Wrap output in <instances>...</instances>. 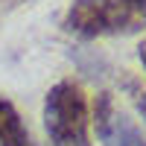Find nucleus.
Segmentation results:
<instances>
[{
    "mask_svg": "<svg viewBox=\"0 0 146 146\" xmlns=\"http://www.w3.org/2000/svg\"><path fill=\"white\" fill-rule=\"evenodd\" d=\"M64 27L85 38L137 32L146 27V0H76Z\"/></svg>",
    "mask_w": 146,
    "mask_h": 146,
    "instance_id": "f257e3e1",
    "label": "nucleus"
},
{
    "mask_svg": "<svg viewBox=\"0 0 146 146\" xmlns=\"http://www.w3.org/2000/svg\"><path fill=\"white\" fill-rule=\"evenodd\" d=\"M44 129L53 146H91L88 100L79 85L58 82L44 100Z\"/></svg>",
    "mask_w": 146,
    "mask_h": 146,
    "instance_id": "f03ea898",
    "label": "nucleus"
},
{
    "mask_svg": "<svg viewBox=\"0 0 146 146\" xmlns=\"http://www.w3.org/2000/svg\"><path fill=\"white\" fill-rule=\"evenodd\" d=\"M0 146H35L15 105L0 100Z\"/></svg>",
    "mask_w": 146,
    "mask_h": 146,
    "instance_id": "7ed1b4c3",
    "label": "nucleus"
},
{
    "mask_svg": "<svg viewBox=\"0 0 146 146\" xmlns=\"http://www.w3.org/2000/svg\"><path fill=\"white\" fill-rule=\"evenodd\" d=\"M105 140V146H146L143 135L137 131V126L131 123V120H126L123 114H114V120L108 123V129L100 135Z\"/></svg>",
    "mask_w": 146,
    "mask_h": 146,
    "instance_id": "20e7f679",
    "label": "nucleus"
},
{
    "mask_svg": "<svg viewBox=\"0 0 146 146\" xmlns=\"http://www.w3.org/2000/svg\"><path fill=\"white\" fill-rule=\"evenodd\" d=\"M129 94H131V100H135V105L140 108V114L146 117V88H140V85H135V82H129Z\"/></svg>",
    "mask_w": 146,
    "mask_h": 146,
    "instance_id": "39448f33",
    "label": "nucleus"
},
{
    "mask_svg": "<svg viewBox=\"0 0 146 146\" xmlns=\"http://www.w3.org/2000/svg\"><path fill=\"white\" fill-rule=\"evenodd\" d=\"M140 62H143V67H146V44L140 47Z\"/></svg>",
    "mask_w": 146,
    "mask_h": 146,
    "instance_id": "423d86ee",
    "label": "nucleus"
}]
</instances>
